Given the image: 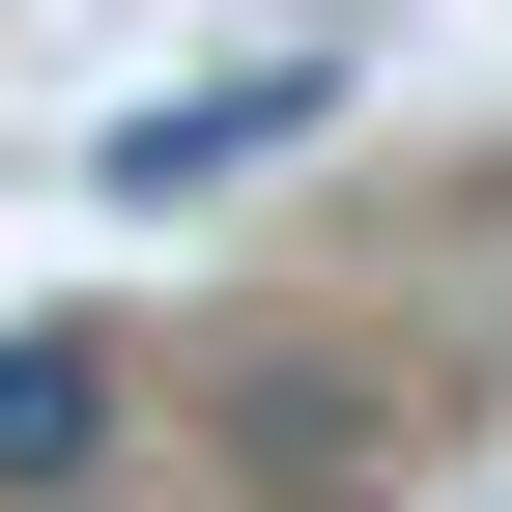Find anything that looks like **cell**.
I'll return each instance as SVG.
<instances>
[{"label": "cell", "instance_id": "cell-1", "mask_svg": "<svg viewBox=\"0 0 512 512\" xmlns=\"http://www.w3.org/2000/svg\"><path fill=\"white\" fill-rule=\"evenodd\" d=\"M342 86H370L342 29H256V57H200V86H143V114H114V143H86V200H228V171L342 143Z\"/></svg>", "mask_w": 512, "mask_h": 512}, {"label": "cell", "instance_id": "cell-2", "mask_svg": "<svg viewBox=\"0 0 512 512\" xmlns=\"http://www.w3.org/2000/svg\"><path fill=\"white\" fill-rule=\"evenodd\" d=\"M370 456H399V370H370V342H256L228 370V484L256 512H342Z\"/></svg>", "mask_w": 512, "mask_h": 512}, {"label": "cell", "instance_id": "cell-3", "mask_svg": "<svg viewBox=\"0 0 512 512\" xmlns=\"http://www.w3.org/2000/svg\"><path fill=\"white\" fill-rule=\"evenodd\" d=\"M114 427H143V342H114V313H29V342H0V512H86Z\"/></svg>", "mask_w": 512, "mask_h": 512}]
</instances>
